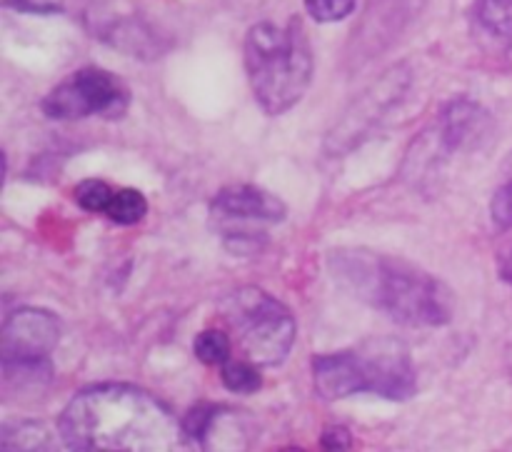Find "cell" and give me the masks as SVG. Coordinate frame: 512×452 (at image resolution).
Listing matches in <instances>:
<instances>
[{
  "instance_id": "1",
  "label": "cell",
  "mask_w": 512,
  "mask_h": 452,
  "mask_svg": "<svg viewBox=\"0 0 512 452\" xmlns=\"http://www.w3.org/2000/svg\"><path fill=\"white\" fill-rule=\"evenodd\" d=\"M60 438L70 452H180L183 425L148 390L103 383L65 405Z\"/></svg>"
},
{
  "instance_id": "2",
  "label": "cell",
  "mask_w": 512,
  "mask_h": 452,
  "mask_svg": "<svg viewBox=\"0 0 512 452\" xmlns=\"http://www.w3.org/2000/svg\"><path fill=\"white\" fill-rule=\"evenodd\" d=\"M330 270L355 298L410 328H438L453 318V293L443 280L405 260L373 250H338Z\"/></svg>"
},
{
  "instance_id": "3",
  "label": "cell",
  "mask_w": 512,
  "mask_h": 452,
  "mask_svg": "<svg viewBox=\"0 0 512 452\" xmlns=\"http://www.w3.org/2000/svg\"><path fill=\"white\" fill-rule=\"evenodd\" d=\"M243 58L250 88L265 113H288L308 93L313 48L298 18L288 25L255 23L245 35Z\"/></svg>"
},
{
  "instance_id": "4",
  "label": "cell",
  "mask_w": 512,
  "mask_h": 452,
  "mask_svg": "<svg viewBox=\"0 0 512 452\" xmlns=\"http://www.w3.org/2000/svg\"><path fill=\"white\" fill-rule=\"evenodd\" d=\"M313 378L320 398L343 400L358 393L408 400L418 390L408 348L395 338H373L355 348L313 360Z\"/></svg>"
},
{
  "instance_id": "5",
  "label": "cell",
  "mask_w": 512,
  "mask_h": 452,
  "mask_svg": "<svg viewBox=\"0 0 512 452\" xmlns=\"http://www.w3.org/2000/svg\"><path fill=\"white\" fill-rule=\"evenodd\" d=\"M235 330L245 358L255 365H280L295 343V318L280 300L260 288L245 285L233 290L220 305Z\"/></svg>"
},
{
  "instance_id": "6",
  "label": "cell",
  "mask_w": 512,
  "mask_h": 452,
  "mask_svg": "<svg viewBox=\"0 0 512 452\" xmlns=\"http://www.w3.org/2000/svg\"><path fill=\"white\" fill-rule=\"evenodd\" d=\"M128 105L130 90L125 80L110 70L88 65L53 85V90L40 103V110L53 120H115L123 118Z\"/></svg>"
},
{
  "instance_id": "7",
  "label": "cell",
  "mask_w": 512,
  "mask_h": 452,
  "mask_svg": "<svg viewBox=\"0 0 512 452\" xmlns=\"http://www.w3.org/2000/svg\"><path fill=\"white\" fill-rule=\"evenodd\" d=\"M60 340V320L40 308H20L5 318L0 333V360L5 380L15 375H33L48 368V355Z\"/></svg>"
},
{
  "instance_id": "8",
  "label": "cell",
  "mask_w": 512,
  "mask_h": 452,
  "mask_svg": "<svg viewBox=\"0 0 512 452\" xmlns=\"http://www.w3.org/2000/svg\"><path fill=\"white\" fill-rule=\"evenodd\" d=\"M183 428L200 443L203 452H248L253 445V423L240 410L223 405H195Z\"/></svg>"
},
{
  "instance_id": "9",
  "label": "cell",
  "mask_w": 512,
  "mask_h": 452,
  "mask_svg": "<svg viewBox=\"0 0 512 452\" xmlns=\"http://www.w3.org/2000/svg\"><path fill=\"white\" fill-rule=\"evenodd\" d=\"M210 213L220 225L280 223L285 203L258 185H228L213 198Z\"/></svg>"
},
{
  "instance_id": "10",
  "label": "cell",
  "mask_w": 512,
  "mask_h": 452,
  "mask_svg": "<svg viewBox=\"0 0 512 452\" xmlns=\"http://www.w3.org/2000/svg\"><path fill=\"white\" fill-rule=\"evenodd\" d=\"M423 3L425 0H370L368 13L358 28L363 40L360 48L373 45V53L388 48V43H393L405 25L423 10Z\"/></svg>"
},
{
  "instance_id": "11",
  "label": "cell",
  "mask_w": 512,
  "mask_h": 452,
  "mask_svg": "<svg viewBox=\"0 0 512 452\" xmlns=\"http://www.w3.org/2000/svg\"><path fill=\"white\" fill-rule=\"evenodd\" d=\"M0 452H60V445L38 420H18L0 430Z\"/></svg>"
},
{
  "instance_id": "12",
  "label": "cell",
  "mask_w": 512,
  "mask_h": 452,
  "mask_svg": "<svg viewBox=\"0 0 512 452\" xmlns=\"http://www.w3.org/2000/svg\"><path fill=\"white\" fill-rule=\"evenodd\" d=\"M480 118L483 110L470 100H455L443 110V125H440V138L445 148L458 150L460 145L468 143L480 130Z\"/></svg>"
},
{
  "instance_id": "13",
  "label": "cell",
  "mask_w": 512,
  "mask_h": 452,
  "mask_svg": "<svg viewBox=\"0 0 512 452\" xmlns=\"http://www.w3.org/2000/svg\"><path fill=\"white\" fill-rule=\"evenodd\" d=\"M475 18L485 33L512 43V0H480Z\"/></svg>"
},
{
  "instance_id": "14",
  "label": "cell",
  "mask_w": 512,
  "mask_h": 452,
  "mask_svg": "<svg viewBox=\"0 0 512 452\" xmlns=\"http://www.w3.org/2000/svg\"><path fill=\"white\" fill-rule=\"evenodd\" d=\"M145 213H148V200L140 190L133 188L118 190L105 210L108 220H113L115 225H135L145 218Z\"/></svg>"
},
{
  "instance_id": "15",
  "label": "cell",
  "mask_w": 512,
  "mask_h": 452,
  "mask_svg": "<svg viewBox=\"0 0 512 452\" xmlns=\"http://www.w3.org/2000/svg\"><path fill=\"white\" fill-rule=\"evenodd\" d=\"M223 385L235 395H253L263 388V375L250 360H228L220 370Z\"/></svg>"
},
{
  "instance_id": "16",
  "label": "cell",
  "mask_w": 512,
  "mask_h": 452,
  "mask_svg": "<svg viewBox=\"0 0 512 452\" xmlns=\"http://www.w3.org/2000/svg\"><path fill=\"white\" fill-rule=\"evenodd\" d=\"M195 358L205 365H220L223 368L230 360V338L223 330H205L195 338Z\"/></svg>"
},
{
  "instance_id": "17",
  "label": "cell",
  "mask_w": 512,
  "mask_h": 452,
  "mask_svg": "<svg viewBox=\"0 0 512 452\" xmlns=\"http://www.w3.org/2000/svg\"><path fill=\"white\" fill-rule=\"evenodd\" d=\"M113 190H110V185L105 183V180H83V183L75 185V203L80 205L83 210H88V213H103L108 210L110 200H113Z\"/></svg>"
},
{
  "instance_id": "18",
  "label": "cell",
  "mask_w": 512,
  "mask_h": 452,
  "mask_svg": "<svg viewBox=\"0 0 512 452\" xmlns=\"http://www.w3.org/2000/svg\"><path fill=\"white\" fill-rule=\"evenodd\" d=\"M358 0H305V10L318 23H338L355 10Z\"/></svg>"
},
{
  "instance_id": "19",
  "label": "cell",
  "mask_w": 512,
  "mask_h": 452,
  "mask_svg": "<svg viewBox=\"0 0 512 452\" xmlns=\"http://www.w3.org/2000/svg\"><path fill=\"white\" fill-rule=\"evenodd\" d=\"M490 215H493V223L498 230L512 228V165H510L508 183H503L498 190H495L493 203H490Z\"/></svg>"
},
{
  "instance_id": "20",
  "label": "cell",
  "mask_w": 512,
  "mask_h": 452,
  "mask_svg": "<svg viewBox=\"0 0 512 452\" xmlns=\"http://www.w3.org/2000/svg\"><path fill=\"white\" fill-rule=\"evenodd\" d=\"M350 445H353V435H350L348 428L343 425H333L323 433L320 438V448L323 452H350Z\"/></svg>"
},
{
  "instance_id": "21",
  "label": "cell",
  "mask_w": 512,
  "mask_h": 452,
  "mask_svg": "<svg viewBox=\"0 0 512 452\" xmlns=\"http://www.w3.org/2000/svg\"><path fill=\"white\" fill-rule=\"evenodd\" d=\"M5 5L8 8H15V10H23V13H60L63 10V5L58 3V0H5Z\"/></svg>"
},
{
  "instance_id": "22",
  "label": "cell",
  "mask_w": 512,
  "mask_h": 452,
  "mask_svg": "<svg viewBox=\"0 0 512 452\" xmlns=\"http://www.w3.org/2000/svg\"><path fill=\"white\" fill-rule=\"evenodd\" d=\"M500 278H503L505 283L512 285V253L503 260V265H500Z\"/></svg>"
},
{
  "instance_id": "23",
  "label": "cell",
  "mask_w": 512,
  "mask_h": 452,
  "mask_svg": "<svg viewBox=\"0 0 512 452\" xmlns=\"http://www.w3.org/2000/svg\"><path fill=\"white\" fill-rule=\"evenodd\" d=\"M280 452H305V450H300V448H285V450H280Z\"/></svg>"
}]
</instances>
